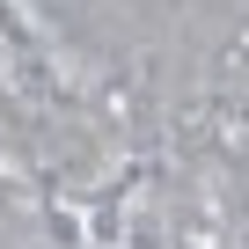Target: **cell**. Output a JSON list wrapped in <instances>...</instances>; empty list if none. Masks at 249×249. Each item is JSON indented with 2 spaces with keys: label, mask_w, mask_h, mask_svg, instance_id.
<instances>
[{
  "label": "cell",
  "mask_w": 249,
  "mask_h": 249,
  "mask_svg": "<svg viewBox=\"0 0 249 249\" xmlns=\"http://www.w3.org/2000/svg\"><path fill=\"white\" fill-rule=\"evenodd\" d=\"M213 73H220L227 88H249V15H234V22L220 30V44H213Z\"/></svg>",
  "instance_id": "cell-2"
},
{
  "label": "cell",
  "mask_w": 249,
  "mask_h": 249,
  "mask_svg": "<svg viewBox=\"0 0 249 249\" xmlns=\"http://www.w3.org/2000/svg\"><path fill=\"white\" fill-rule=\"evenodd\" d=\"M169 249H249V242L213 183H183L169 198Z\"/></svg>",
  "instance_id": "cell-1"
}]
</instances>
